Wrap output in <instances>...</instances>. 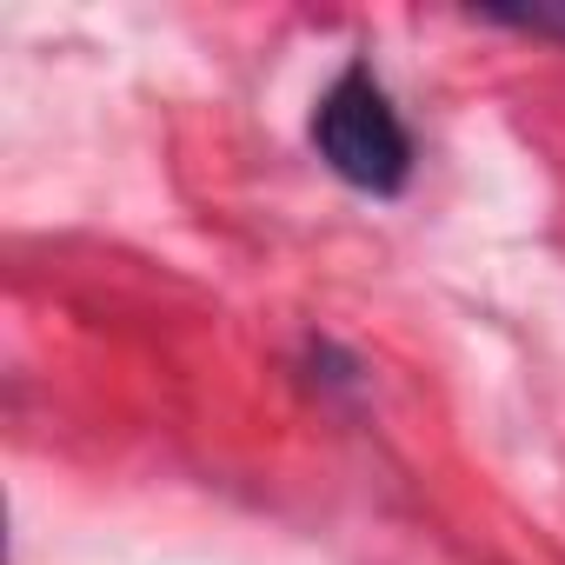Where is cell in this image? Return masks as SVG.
Here are the masks:
<instances>
[{"label": "cell", "instance_id": "obj_1", "mask_svg": "<svg viewBox=\"0 0 565 565\" xmlns=\"http://www.w3.org/2000/svg\"><path fill=\"white\" fill-rule=\"evenodd\" d=\"M313 153L353 193H373V200L406 193V180H413V134H406L393 94L373 81L366 61H353L320 94V107H313Z\"/></svg>", "mask_w": 565, "mask_h": 565}, {"label": "cell", "instance_id": "obj_2", "mask_svg": "<svg viewBox=\"0 0 565 565\" xmlns=\"http://www.w3.org/2000/svg\"><path fill=\"white\" fill-rule=\"evenodd\" d=\"M479 21L492 28H512V34H539V41H565V0H486Z\"/></svg>", "mask_w": 565, "mask_h": 565}]
</instances>
